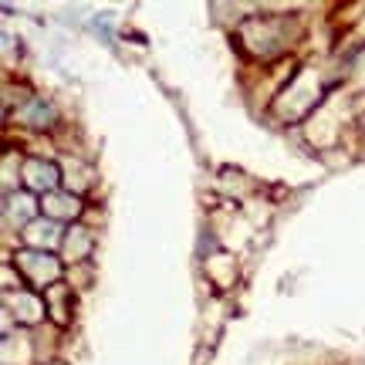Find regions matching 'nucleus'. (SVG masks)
<instances>
[{
  "label": "nucleus",
  "mask_w": 365,
  "mask_h": 365,
  "mask_svg": "<svg viewBox=\"0 0 365 365\" xmlns=\"http://www.w3.org/2000/svg\"><path fill=\"white\" fill-rule=\"evenodd\" d=\"M17 267L24 271V277L34 287L54 284L61 277V264L54 261L51 254H44V250H24V254H17Z\"/></svg>",
  "instance_id": "nucleus-1"
},
{
  "label": "nucleus",
  "mask_w": 365,
  "mask_h": 365,
  "mask_svg": "<svg viewBox=\"0 0 365 365\" xmlns=\"http://www.w3.org/2000/svg\"><path fill=\"white\" fill-rule=\"evenodd\" d=\"M4 301H7V312H14V318L24 325H38L48 314V301L38 298L34 291H17V294L11 291V294H4Z\"/></svg>",
  "instance_id": "nucleus-2"
},
{
  "label": "nucleus",
  "mask_w": 365,
  "mask_h": 365,
  "mask_svg": "<svg viewBox=\"0 0 365 365\" xmlns=\"http://www.w3.org/2000/svg\"><path fill=\"white\" fill-rule=\"evenodd\" d=\"M21 176H24L27 190H38V193H44V196L54 193V186H58V180H61L58 166H54V163H44V159H27Z\"/></svg>",
  "instance_id": "nucleus-3"
},
{
  "label": "nucleus",
  "mask_w": 365,
  "mask_h": 365,
  "mask_svg": "<svg viewBox=\"0 0 365 365\" xmlns=\"http://www.w3.org/2000/svg\"><path fill=\"white\" fill-rule=\"evenodd\" d=\"M44 213H48V220H75L81 213V200L71 193H48L44 196Z\"/></svg>",
  "instance_id": "nucleus-4"
},
{
  "label": "nucleus",
  "mask_w": 365,
  "mask_h": 365,
  "mask_svg": "<svg viewBox=\"0 0 365 365\" xmlns=\"http://www.w3.org/2000/svg\"><path fill=\"white\" fill-rule=\"evenodd\" d=\"M24 240L34 250H44V247L61 244V234H58V223L54 220H34L31 227H24Z\"/></svg>",
  "instance_id": "nucleus-5"
},
{
  "label": "nucleus",
  "mask_w": 365,
  "mask_h": 365,
  "mask_svg": "<svg viewBox=\"0 0 365 365\" xmlns=\"http://www.w3.org/2000/svg\"><path fill=\"white\" fill-rule=\"evenodd\" d=\"M34 196H27V193H21V196H7V223H21V227H31L34 223Z\"/></svg>",
  "instance_id": "nucleus-6"
},
{
  "label": "nucleus",
  "mask_w": 365,
  "mask_h": 365,
  "mask_svg": "<svg viewBox=\"0 0 365 365\" xmlns=\"http://www.w3.org/2000/svg\"><path fill=\"white\" fill-rule=\"evenodd\" d=\"M51 115H54V112H51V105L34 102V105H31V112H27V122H31L34 129H44V122H48Z\"/></svg>",
  "instance_id": "nucleus-7"
},
{
  "label": "nucleus",
  "mask_w": 365,
  "mask_h": 365,
  "mask_svg": "<svg viewBox=\"0 0 365 365\" xmlns=\"http://www.w3.org/2000/svg\"><path fill=\"white\" fill-rule=\"evenodd\" d=\"M88 247H91V240H88V234H85V230H75V244L68 240V254H71V261H78Z\"/></svg>",
  "instance_id": "nucleus-8"
},
{
  "label": "nucleus",
  "mask_w": 365,
  "mask_h": 365,
  "mask_svg": "<svg viewBox=\"0 0 365 365\" xmlns=\"http://www.w3.org/2000/svg\"><path fill=\"white\" fill-rule=\"evenodd\" d=\"M362 68H365V58H362Z\"/></svg>",
  "instance_id": "nucleus-9"
}]
</instances>
